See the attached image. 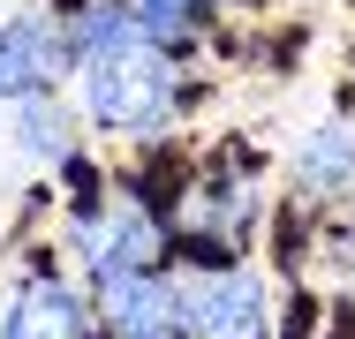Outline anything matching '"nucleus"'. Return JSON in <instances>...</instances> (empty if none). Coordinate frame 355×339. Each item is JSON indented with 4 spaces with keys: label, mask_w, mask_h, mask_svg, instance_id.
<instances>
[{
    "label": "nucleus",
    "mask_w": 355,
    "mask_h": 339,
    "mask_svg": "<svg viewBox=\"0 0 355 339\" xmlns=\"http://www.w3.org/2000/svg\"><path fill=\"white\" fill-rule=\"evenodd\" d=\"M182 106V75L151 38H121L106 53H83V121L106 136H151Z\"/></svg>",
    "instance_id": "f257e3e1"
},
{
    "label": "nucleus",
    "mask_w": 355,
    "mask_h": 339,
    "mask_svg": "<svg viewBox=\"0 0 355 339\" xmlns=\"http://www.w3.org/2000/svg\"><path fill=\"white\" fill-rule=\"evenodd\" d=\"M76 249H83L91 279H121V271H151L166 257V226H159V211L121 196L106 211H76Z\"/></svg>",
    "instance_id": "f03ea898"
},
{
    "label": "nucleus",
    "mask_w": 355,
    "mask_h": 339,
    "mask_svg": "<svg viewBox=\"0 0 355 339\" xmlns=\"http://www.w3.org/2000/svg\"><path fill=\"white\" fill-rule=\"evenodd\" d=\"M189 339H272V302H265V279L242 264H212L189 294Z\"/></svg>",
    "instance_id": "7ed1b4c3"
},
{
    "label": "nucleus",
    "mask_w": 355,
    "mask_h": 339,
    "mask_svg": "<svg viewBox=\"0 0 355 339\" xmlns=\"http://www.w3.org/2000/svg\"><path fill=\"white\" fill-rule=\"evenodd\" d=\"M0 339H106L98 309L53 271H23L8 309H0Z\"/></svg>",
    "instance_id": "20e7f679"
},
{
    "label": "nucleus",
    "mask_w": 355,
    "mask_h": 339,
    "mask_svg": "<svg viewBox=\"0 0 355 339\" xmlns=\"http://www.w3.org/2000/svg\"><path fill=\"white\" fill-rule=\"evenodd\" d=\"M69 61H76L69 30H61L53 15H8V23H0V106L53 91Z\"/></svg>",
    "instance_id": "39448f33"
},
{
    "label": "nucleus",
    "mask_w": 355,
    "mask_h": 339,
    "mask_svg": "<svg viewBox=\"0 0 355 339\" xmlns=\"http://www.w3.org/2000/svg\"><path fill=\"white\" fill-rule=\"evenodd\" d=\"M98 294H106V324L121 339H189V309H182V294H174L159 271L98 279Z\"/></svg>",
    "instance_id": "423d86ee"
},
{
    "label": "nucleus",
    "mask_w": 355,
    "mask_h": 339,
    "mask_svg": "<svg viewBox=\"0 0 355 339\" xmlns=\"http://www.w3.org/2000/svg\"><path fill=\"white\" fill-rule=\"evenodd\" d=\"M15 151L23 158H46V166H69L76 158V121H69V106L53 91L15 98Z\"/></svg>",
    "instance_id": "0eeeda50"
},
{
    "label": "nucleus",
    "mask_w": 355,
    "mask_h": 339,
    "mask_svg": "<svg viewBox=\"0 0 355 339\" xmlns=\"http://www.w3.org/2000/svg\"><path fill=\"white\" fill-rule=\"evenodd\" d=\"M295 181L318 189V196H340V189L355 181V129H348V121H325V129L302 136V151H295Z\"/></svg>",
    "instance_id": "6e6552de"
},
{
    "label": "nucleus",
    "mask_w": 355,
    "mask_h": 339,
    "mask_svg": "<svg viewBox=\"0 0 355 339\" xmlns=\"http://www.w3.org/2000/svg\"><path fill=\"white\" fill-rule=\"evenodd\" d=\"M250 219H257L250 181H212V189H197V196H189V226H197V234H212V241H242V234H250Z\"/></svg>",
    "instance_id": "1a4fd4ad"
},
{
    "label": "nucleus",
    "mask_w": 355,
    "mask_h": 339,
    "mask_svg": "<svg viewBox=\"0 0 355 339\" xmlns=\"http://www.w3.org/2000/svg\"><path fill=\"white\" fill-rule=\"evenodd\" d=\"M219 0H144V15L159 23V30H189L197 15H212Z\"/></svg>",
    "instance_id": "9d476101"
}]
</instances>
